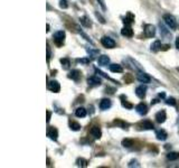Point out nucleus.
Wrapping results in <instances>:
<instances>
[{
	"label": "nucleus",
	"instance_id": "1",
	"mask_svg": "<svg viewBox=\"0 0 179 168\" xmlns=\"http://www.w3.org/2000/svg\"><path fill=\"white\" fill-rule=\"evenodd\" d=\"M163 20H165L166 25L170 29H176L177 28V22H176V19H175V17L173 15H169V14L163 15Z\"/></svg>",
	"mask_w": 179,
	"mask_h": 168
},
{
	"label": "nucleus",
	"instance_id": "2",
	"mask_svg": "<svg viewBox=\"0 0 179 168\" xmlns=\"http://www.w3.org/2000/svg\"><path fill=\"white\" fill-rule=\"evenodd\" d=\"M64 40H65V32L58 30V32H56V33L54 34V42H55L58 46H61V45L64 43Z\"/></svg>",
	"mask_w": 179,
	"mask_h": 168
},
{
	"label": "nucleus",
	"instance_id": "3",
	"mask_svg": "<svg viewBox=\"0 0 179 168\" xmlns=\"http://www.w3.org/2000/svg\"><path fill=\"white\" fill-rule=\"evenodd\" d=\"M145 35L148 38H152L156 35V27L151 24H147L145 26Z\"/></svg>",
	"mask_w": 179,
	"mask_h": 168
},
{
	"label": "nucleus",
	"instance_id": "4",
	"mask_svg": "<svg viewBox=\"0 0 179 168\" xmlns=\"http://www.w3.org/2000/svg\"><path fill=\"white\" fill-rule=\"evenodd\" d=\"M101 43H102V45H103L104 47H106V48H114V47H115V42L112 38H110V37H107V36L102 37Z\"/></svg>",
	"mask_w": 179,
	"mask_h": 168
},
{
	"label": "nucleus",
	"instance_id": "5",
	"mask_svg": "<svg viewBox=\"0 0 179 168\" xmlns=\"http://www.w3.org/2000/svg\"><path fill=\"white\" fill-rule=\"evenodd\" d=\"M48 89L52 92H54V93H58L61 91V85H59V83L57 81H52V82L48 83Z\"/></svg>",
	"mask_w": 179,
	"mask_h": 168
},
{
	"label": "nucleus",
	"instance_id": "6",
	"mask_svg": "<svg viewBox=\"0 0 179 168\" xmlns=\"http://www.w3.org/2000/svg\"><path fill=\"white\" fill-rule=\"evenodd\" d=\"M121 34L123 36H125V37H132L133 36V29L130 27V25H125L121 29Z\"/></svg>",
	"mask_w": 179,
	"mask_h": 168
},
{
	"label": "nucleus",
	"instance_id": "7",
	"mask_svg": "<svg viewBox=\"0 0 179 168\" xmlns=\"http://www.w3.org/2000/svg\"><path fill=\"white\" fill-rule=\"evenodd\" d=\"M135 110H137V112H138L139 114L145 116V114L148 113V106H147V104H145V103H140V104H138V106H135Z\"/></svg>",
	"mask_w": 179,
	"mask_h": 168
},
{
	"label": "nucleus",
	"instance_id": "8",
	"mask_svg": "<svg viewBox=\"0 0 179 168\" xmlns=\"http://www.w3.org/2000/svg\"><path fill=\"white\" fill-rule=\"evenodd\" d=\"M47 136L49 137L52 140L56 141L57 140V137H58V132H57V129L54 128V127H50L48 130H47Z\"/></svg>",
	"mask_w": 179,
	"mask_h": 168
},
{
	"label": "nucleus",
	"instance_id": "9",
	"mask_svg": "<svg viewBox=\"0 0 179 168\" xmlns=\"http://www.w3.org/2000/svg\"><path fill=\"white\" fill-rule=\"evenodd\" d=\"M87 83L91 86H99L101 84V78L99 76H91V78H87Z\"/></svg>",
	"mask_w": 179,
	"mask_h": 168
},
{
	"label": "nucleus",
	"instance_id": "10",
	"mask_svg": "<svg viewBox=\"0 0 179 168\" xmlns=\"http://www.w3.org/2000/svg\"><path fill=\"white\" fill-rule=\"evenodd\" d=\"M166 119H167V114H166V111H159L158 113L156 114V120L158 123H163L166 121Z\"/></svg>",
	"mask_w": 179,
	"mask_h": 168
},
{
	"label": "nucleus",
	"instance_id": "11",
	"mask_svg": "<svg viewBox=\"0 0 179 168\" xmlns=\"http://www.w3.org/2000/svg\"><path fill=\"white\" fill-rule=\"evenodd\" d=\"M145 92H147V88L145 85H140L135 89V94L139 96L140 99H143L145 96Z\"/></svg>",
	"mask_w": 179,
	"mask_h": 168
},
{
	"label": "nucleus",
	"instance_id": "12",
	"mask_svg": "<svg viewBox=\"0 0 179 168\" xmlns=\"http://www.w3.org/2000/svg\"><path fill=\"white\" fill-rule=\"evenodd\" d=\"M112 106V102L111 100H109V99H103V100L100 102V109L101 110H107V109H110Z\"/></svg>",
	"mask_w": 179,
	"mask_h": 168
},
{
	"label": "nucleus",
	"instance_id": "13",
	"mask_svg": "<svg viewBox=\"0 0 179 168\" xmlns=\"http://www.w3.org/2000/svg\"><path fill=\"white\" fill-rule=\"evenodd\" d=\"M156 137L158 140L163 141V140H166L168 138V134L163 130V129H159V130H157L156 131Z\"/></svg>",
	"mask_w": 179,
	"mask_h": 168
},
{
	"label": "nucleus",
	"instance_id": "14",
	"mask_svg": "<svg viewBox=\"0 0 179 168\" xmlns=\"http://www.w3.org/2000/svg\"><path fill=\"white\" fill-rule=\"evenodd\" d=\"M138 81H140L141 83H150L151 78L148 74H145V73H139L138 74Z\"/></svg>",
	"mask_w": 179,
	"mask_h": 168
},
{
	"label": "nucleus",
	"instance_id": "15",
	"mask_svg": "<svg viewBox=\"0 0 179 168\" xmlns=\"http://www.w3.org/2000/svg\"><path fill=\"white\" fill-rule=\"evenodd\" d=\"M97 63H99V65H101V66H106V65L110 63V57L106 55L100 56L99 60H97Z\"/></svg>",
	"mask_w": 179,
	"mask_h": 168
},
{
	"label": "nucleus",
	"instance_id": "16",
	"mask_svg": "<svg viewBox=\"0 0 179 168\" xmlns=\"http://www.w3.org/2000/svg\"><path fill=\"white\" fill-rule=\"evenodd\" d=\"M91 134L94 137L95 139H100L101 136H102V132H101V129L99 127H93V128L91 129Z\"/></svg>",
	"mask_w": 179,
	"mask_h": 168
},
{
	"label": "nucleus",
	"instance_id": "17",
	"mask_svg": "<svg viewBox=\"0 0 179 168\" xmlns=\"http://www.w3.org/2000/svg\"><path fill=\"white\" fill-rule=\"evenodd\" d=\"M68 78L74 80V81H78L79 78H81V72L78 70H73L72 72L68 74Z\"/></svg>",
	"mask_w": 179,
	"mask_h": 168
},
{
	"label": "nucleus",
	"instance_id": "18",
	"mask_svg": "<svg viewBox=\"0 0 179 168\" xmlns=\"http://www.w3.org/2000/svg\"><path fill=\"white\" fill-rule=\"evenodd\" d=\"M140 127H141V129H145V130H152V129L155 128V127H153V123L151 122V121H149V120L143 121V122L140 124Z\"/></svg>",
	"mask_w": 179,
	"mask_h": 168
},
{
	"label": "nucleus",
	"instance_id": "19",
	"mask_svg": "<svg viewBox=\"0 0 179 168\" xmlns=\"http://www.w3.org/2000/svg\"><path fill=\"white\" fill-rule=\"evenodd\" d=\"M133 22H134V16L131 12H128L127 16L123 18V22H124L125 25H131Z\"/></svg>",
	"mask_w": 179,
	"mask_h": 168
},
{
	"label": "nucleus",
	"instance_id": "20",
	"mask_svg": "<svg viewBox=\"0 0 179 168\" xmlns=\"http://www.w3.org/2000/svg\"><path fill=\"white\" fill-rule=\"evenodd\" d=\"M110 71L113 73H122L123 68L120 64H111L110 65Z\"/></svg>",
	"mask_w": 179,
	"mask_h": 168
},
{
	"label": "nucleus",
	"instance_id": "21",
	"mask_svg": "<svg viewBox=\"0 0 179 168\" xmlns=\"http://www.w3.org/2000/svg\"><path fill=\"white\" fill-rule=\"evenodd\" d=\"M75 116L77 118H84L86 117V110L84 108H77L75 110Z\"/></svg>",
	"mask_w": 179,
	"mask_h": 168
},
{
	"label": "nucleus",
	"instance_id": "22",
	"mask_svg": "<svg viewBox=\"0 0 179 168\" xmlns=\"http://www.w3.org/2000/svg\"><path fill=\"white\" fill-rule=\"evenodd\" d=\"M151 50L152 52H159V50H161V43L159 42V40H156L155 43H152L151 44Z\"/></svg>",
	"mask_w": 179,
	"mask_h": 168
},
{
	"label": "nucleus",
	"instance_id": "23",
	"mask_svg": "<svg viewBox=\"0 0 179 168\" xmlns=\"http://www.w3.org/2000/svg\"><path fill=\"white\" fill-rule=\"evenodd\" d=\"M81 24L83 25V26H85V27H91L92 26V22L89 20V18L86 16H84L81 18Z\"/></svg>",
	"mask_w": 179,
	"mask_h": 168
},
{
	"label": "nucleus",
	"instance_id": "24",
	"mask_svg": "<svg viewBox=\"0 0 179 168\" xmlns=\"http://www.w3.org/2000/svg\"><path fill=\"white\" fill-rule=\"evenodd\" d=\"M69 128H71V130H73V131H78V130L81 129V124L75 122V121H72V122H69Z\"/></svg>",
	"mask_w": 179,
	"mask_h": 168
},
{
	"label": "nucleus",
	"instance_id": "25",
	"mask_svg": "<svg viewBox=\"0 0 179 168\" xmlns=\"http://www.w3.org/2000/svg\"><path fill=\"white\" fill-rule=\"evenodd\" d=\"M61 63H62V66H63L64 70H68V68H69L71 63H69V60H68V58H62Z\"/></svg>",
	"mask_w": 179,
	"mask_h": 168
},
{
	"label": "nucleus",
	"instance_id": "26",
	"mask_svg": "<svg viewBox=\"0 0 179 168\" xmlns=\"http://www.w3.org/2000/svg\"><path fill=\"white\" fill-rule=\"evenodd\" d=\"M167 158L169 160H177L179 158V152H169L167 155Z\"/></svg>",
	"mask_w": 179,
	"mask_h": 168
},
{
	"label": "nucleus",
	"instance_id": "27",
	"mask_svg": "<svg viewBox=\"0 0 179 168\" xmlns=\"http://www.w3.org/2000/svg\"><path fill=\"white\" fill-rule=\"evenodd\" d=\"M121 103H122V106L125 108V109H129V110H131V109H133V106L131 104V103H129L128 101L124 100V96H121Z\"/></svg>",
	"mask_w": 179,
	"mask_h": 168
},
{
	"label": "nucleus",
	"instance_id": "28",
	"mask_svg": "<svg viewBox=\"0 0 179 168\" xmlns=\"http://www.w3.org/2000/svg\"><path fill=\"white\" fill-rule=\"evenodd\" d=\"M122 146L123 147H127V148H130L133 146V140L131 139H124L122 141Z\"/></svg>",
	"mask_w": 179,
	"mask_h": 168
},
{
	"label": "nucleus",
	"instance_id": "29",
	"mask_svg": "<svg viewBox=\"0 0 179 168\" xmlns=\"http://www.w3.org/2000/svg\"><path fill=\"white\" fill-rule=\"evenodd\" d=\"M77 166L86 167V166H87V160L84 159V158H79V159H77Z\"/></svg>",
	"mask_w": 179,
	"mask_h": 168
},
{
	"label": "nucleus",
	"instance_id": "30",
	"mask_svg": "<svg viewBox=\"0 0 179 168\" xmlns=\"http://www.w3.org/2000/svg\"><path fill=\"white\" fill-rule=\"evenodd\" d=\"M166 103H167L168 106H176V100L173 98H168L167 100H166Z\"/></svg>",
	"mask_w": 179,
	"mask_h": 168
},
{
	"label": "nucleus",
	"instance_id": "31",
	"mask_svg": "<svg viewBox=\"0 0 179 168\" xmlns=\"http://www.w3.org/2000/svg\"><path fill=\"white\" fill-rule=\"evenodd\" d=\"M59 7H61V8H64V9H66L67 7H68V4H67L66 0H61V1H59Z\"/></svg>",
	"mask_w": 179,
	"mask_h": 168
},
{
	"label": "nucleus",
	"instance_id": "32",
	"mask_svg": "<svg viewBox=\"0 0 179 168\" xmlns=\"http://www.w3.org/2000/svg\"><path fill=\"white\" fill-rule=\"evenodd\" d=\"M78 63H81V64H89L91 60L90 58H78L77 60Z\"/></svg>",
	"mask_w": 179,
	"mask_h": 168
},
{
	"label": "nucleus",
	"instance_id": "33",
	"mask_svg": "<svg viewBox=\"0 0 179 168\" xmlns=\"http://www.w3.org/2000/svg\"><path fill=\"white\" fill-rule=\"evenodd\" d=\"M133 166H135V167H139L140 165L138 164V162H137V160H131V162H130V164H129V167H133Z\"/></svg>",
	"mask_w": 179,
	"mask_h": 168
},
{
	"label": "nucleus",
	"instance_id": "34",
	"mask_svg": "<svg viewBox=\"0 0 179 168\" xmlns=\"http://www.w3.org/2000/svg\"><path fill=\"white\" fill-rule=\"evenodd\" d=\"M50 116H52V113H50V111H47V122H49V120H50Z\"/></svg>",
	"mask_w": 179,
	"mask_h": 168
},
{
	"label": "nucleus",
	"instance_id": "35",
	"mask_svg": "<svg viewBox=\"0 0 179 168\" xmlns=\"http://www.w3.org/2000/svg\"><path fill=\"white\" fill-rule=\"evenodd\" d=\"M176 47L179 50V36L177 37V39H176Z\"/></svg>",
	"mask_w": 179,
	"mask_h": 168
},
{
	"label": "nucleus",
	"instance_id": "36",
	"mask_svg": "<svg viewBox=\"0 0 179 168\" xmlns=\"http://www.w3.org/2000/svg\"><path fill=\"white\" fill-rule=\"evenodd\" d=\"M50 57V53H49V48H47V61H49Z\"/></svg>",
	"mask_w": 179,
	"mask_h": 168
},
{
	"label": "nucleus",
	"instance_id": "37",
	"mask_svg": "<svg viewBox=\"0 0 179 168\" xmlns=\"http://www.w3.org/2000/svg\"><path fill=\"white\" fill-rule=\"evenodd\" d=\"M159 98H162V99H163V98H165V93H163V92L160 93V94H159Z\"/></svg>",
	"mask_w": 179,
	"mask_h": 168
},
{
	"label": "nucleus",
	"instance_id": "38",
	"mask_svg": "<svg viewBox=\"0 0 179 168\" xmlns=\"http://www.w3.org/2000/svg\"><path fill=\"white\" fill-rule=\"evenodd\" d=\"M170 147H171V146H170V145H166V149H169Z\"/></svg>",
	"mask_w": 179,
	"mask_h": 168
}]
</instances>
